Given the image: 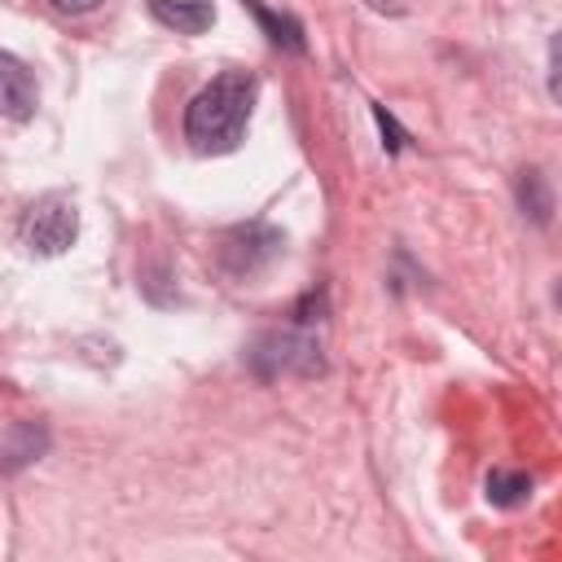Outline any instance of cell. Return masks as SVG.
<instances>
[{
    "label": "cell",
    "instance_id": "1",
    "mask_svg": "<svg viewBox=\"0 0 562 562\" xmlns=\"http://www.w3.org/2000/svg\"><path fill=\"white\" fill-rule=\"evenodd\" d=\"M255 92H259V83H255L250 70H224V75H215L184 105V136H189V145L202 149V154H228V149H237L241 136H246V123H250Z\"/></svg>",
    "mask_w": 562,
    "mask_h": 562
},
{
    "label": "cell",
    "instance_id": "2",
    "mask_svg": "<svg viewBox=\"0 0 562 562\" xmlns=\"http://www.w3.org/2000/svg\"><path fill=\"white\" fill-rule=\"evenodd\" d=\"M250 364H255L259 378H281V373L312 378V373L325 369V356H321V342L316 338L294 334V329H277V334H263L250 347Z\"/></svg>",
    "mask_w": 562,
    "mask_h": 562
},
{
    "label": "cell",
    "instance_id": "3",
    "mask_svg": "<svg viewBox=\"0 0 562 562\" xmlns=\"http://www.w3.org/2000/svg\"><path fill=\"white\" fill-rule=\"evenodd\" d=\"M79 233V211L66 193H44L22 215V246L31 255H61Z\"/></svg>",
    "mask_w": 562,
    "mask_h": 562
},
{
    "label": "cell",
    "instance_id": "4",
    "mask_svg": "<svg viewBox=\"0 0 562 562\" xmlns=\"http://www.w3.org/2000/svg\"><path fill=\"white\" fill-rule=\"evenodd\" d=\"M35 105H40V92H35L31 70L13 53H0V114L26 123L35 114Z\"/></svg>",
    "mask_w": 562,
    "mask_h": 562
},
{
    "label": "cell",
    "instance_id": "5",
    "mask_svg": "<svg viewBox=\"0 0 562 562\" xmlns=\"http://www.w3.org/2000/svg\"><path fill=\"white\" fill-rule=\"evenodd\" d=\"M154 22H162L176 35H202L215 22V4L211 0H149Z\"/></svg>",
    "mask_w": 562,
    "mask_h": 562
},
{
    "label": "cell",
    "instance_id": "6",
    "mask_svg": "<svg viewBox=\"0 0 562 562\" xmlns=\"http://www.w3.org/2000/svg\"><path fill=\"white\" fill-rule=\"evenodd\" d=\"M44 448H48V435L40 426H26V422L4 426L0 430V474H13L22 465H31Z\"/></svg>",
    "mask_w": 562,
    "mask_h": 562
},
{
    "label": "cell",
    "instance_id": "7",
    "mask_svg": "<svg viewBox=\"0 0 562 562\" xmlns=\"http://www.w3.org/2000/svg\"><path fill=\"white\" fill-rule=\"evenodd\" d=\"M255 18H259V26L268 31V40L272 44H281V48H290V53H303V26L294 22V18H281V13H272V9H263L259 0H241Z\"/></svg>",
    "mask_w": 562,
    "mask_h": 562
},
{
    "label": "cell",
    "instance_id": "8",
    "mask_svg": "<svg viewBox=\"0 0 562 562\" xmlns=\"http://www.w3.org/2000/svg\"><path fill=\"white\" fill-rule=\"evenodd\" d=\"M518 206H522V215H531L536 224H549L553 193H549V184H544L540 171H522V176H518Z\"/></svg>",
    "mask_w": 562,
    "mask_h": 562
},
{
    "label": "cell",
    "instance_id": "9",
    "mask_svg": "<svg viewBox=\"0 0 562 562\" xmlns=\"http://www.w3.org/2000/svg\"><path fill=\"white\" fill-rule=\"evenodd\" d=\"M527 496H531V479L527 474H518V470H492L487 474V501L492 505L509 509V505H522Z\"/></svg>",
    "mask_w": 562,
    "mask_h": 562
},
{
    "label": "cell",
    "instance_id": "10",
    "mask_svg": "<svg viewBox=\"0 0 562 562\" xmlns=\"http://www.w3.org/2000/svg\"><path fill=\"white\" fill-rule=\"evenodd\" d=\"M373 119H378V127H382V136H386V140H382V145H386V149H391V154H395V149H400V145H404V132H400V127H395V119H391V114H386V110H382V105H373Z\"/></svg>",
    "mask_w": 562,
    "mask_h": 562
},
{
    "label": "cell",
    "instance_id": "11",
    "mask_svg": "<svg viewBox=\"0 0 562 562\" xmlns=\"http://www.w3.org/2000/svg\"><path fill=\"white\" fill-rule=\"evenodd\" d=\"M57 13H70V18H83V13H92V9H101L105 0H48Z\"/></svg>",
    "mask_w": 562,
    "mask_h": 562
}]
</instances>
